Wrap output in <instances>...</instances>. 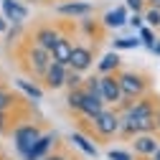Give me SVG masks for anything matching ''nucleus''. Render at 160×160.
<instances>
[{
  "label": "nucleus",
  "instance_id": "f257e3e1",
  "mask_svg": "<svg viewBox=\"0 0 160 160\" xmlns=\"http://www.w3.org/2000/svg\"><path fill=\"white\" fill-rule=\"evenodd\" d=\"M117 79H119V87H122V97H125V99H140V97H145L148 82H145V76H142V74L122 71Z\"/></svg>",
  "mask_w": 160,
  "mask_h": 160
},
{
  "label": "nucleus",
  "instance_id": "f03ea898",
  "mask_svg": "<svg viewBox=\"0 0 160 160\" xmlns=\"http://www.w3.org/2000/svg\"><path fill=\"white\" fill-rule=\"evenodd\" d=\"M38 137H41V132H38L36 125H18L15 132H13V140H15V148L18 152H21L23 158L33 150V145L38 142Z\"/></svg>",
  "mask_w": 160,
  "mask_h": 160
},
{
  "label": "nucleus",
  "instance_id": "7ed1b4c3",
  "mask_svg": "<svg viewBox=\"0 0 160 160\" xmlns=\"http://www.w3.org/2000/svg\"><path fill=\"white\" fill-rule=\"evenodd\" d=\"M119 127H122V117L114 114V112H109V109H104L102 114L94 117V130L102 135V137H112V135H117Z\"/></svg>",
  "mask_w": 160,
  "mask_h": 160
},
{
  "label": "nucleus",
  "instance_id": "20e7f679",
  "mask_svg": "<svg viewBox=\"0 0 160 160\" xmlns=\"http://www.w3.org/2000/svg\"><path fill=\"white\" fill-rule=\"evenodd\" d=\"M99 89H102V99L109 104H119L122 102V87H119V79L114 74H104L99 76Z\"/></svg>",
  "mask_w": 160,
  "mask_h": 160
},
{
  "label": "nucleus",
  "instance_id": "39448f33",
  "mask_svg": "<svg viewBox=\"0 0 160 160\" xmlns=\"http://www.w3.org/2000/svg\"><path fill=\"white\" fill-rule=\"evenodd\" d=\"M51 51H46V48H41L38 43H33L31 46V51H28V66H31V71H36V74H46L48 71V66H51Z\"/></svg>",
  "mask_w": 160,
  "mask_h": 160
},
{
  "label": "nucleus",
  "instance_id": "423d86ee",
  "mask_svg": "<svg viewBox=\"0 0 160 160\" xmlns=\"http://www.w3.org/2000/svg\"><path fill=\"white\" fill-rule=\"evenodd\" d=\"M43 76H46V87H48V89H61V87L66 84L69 71H66V66H64V64L51 61V66H48V71H46Z\"/></svg>",
  "mask_w": 160,
  "mask_h": 160
},
{
  "label": "nucleus",
  "instance_id": "0eeeda50",
  "mask_svg": "<svg viewBox=\"0 0 160 160\" xmlns=\"http://www.w3.org/2000/svg\"><path fill=\"white\" fill-rule=\"evenodd\" d=\"M92 61H94V56H92V51L87 48V46H74V53H71V71H79V74H84L89 66H92Z\"/></svg>",
  "mask_w": 160,
  "mask_h": 160
},
{
  "label": "nucleus",
  "instance_id": "6e6552de",
  "mask_svg": "<svg viewBox=\"0 0 160 160\" xmlns=\"http://www.w3.org/2000/svg\"><path fill=\"white\" fill-rule=\"evenodd\" d=\"M3 15H5V21L23 23L28 18V8L21 3V0H3Z\"/></svg>",
  "mask_w": 160,
  "mask_h": 160
},
{
  "label": "nucleus",
  "instance_id": "1a4fd4ad",
  "mask_svg": "<svg viewBox=\"0 0 160 160\" xmlns=\"http://www.w3.org/2000/svg\"><path fill=\"white\" fill-rule=\"evenodd\" d=\"M102 112H104V99L99 97V94H92V92H87V89H84L82 114H84V117H89V119H94L97 114H102Z\"/></svg>",
  "mask_w": 160,
  "mask_h": 160
},
{
  "label": "nucleus",
  "instance_id": "9d476101",
  "mask_svg": "<svg viewBox=\"0 0 160 160\" xmlns=\"http://www.w3.org/2000/svg\"><path fill=\"white\" fill-rule=\"evenodd\" d=\"M56 142V135L53 132H48V135H41V137H38V142L33 145V150L23 158V160H43V158H48L46 152L51 150V145Z\"/></svg>",
  "mask_w": 160,
  "mask_h": 160
},
{
  "label": "nucleus",
  "instance_id": "9b49d317",
  "mask_svg": "<svg viewBox=\"0 0 160 160\" xmlns=\"http://www.w3.org/2000/svg\"><path fill=\"white\" fill-rule=\"evenodd\" d=\"M71 53H74V43L69 41V38L61 36V38L56 41L53 51H51V58L58 61V64H64V66H69V64H71Z\"/></svg>",
  "mask_w": 160,
  "mask_h": 160
},
{
  "label": "nucleus",
  "instance_id": "f8f14e48",
  "mask_svg": "<svg viewBox=\"0 0 160 160\" xmlns=\"http://www.w3.org/2000/svg\"><path fill=\"white\" fill-rule=\"evenodd\" d=\"M158 148H160V142H158L155 135H135V152H137V155L152 158Z\"/></svg>",
  "mask_w": 160,
  "mask_h": 160
},
{
  "label": "nucleus",
  "instance_id": "ddd939ff",
  "mask_svg": "<svg viewBox=\"0 0 160 160\" xmlns=\"http://www.w3.org/2000/svg\"><path fill=\"white\" fill-rule=\"evenodd\" d=\"M58 36L53 28H48V26H43V28H38L36 31V36H33V41L41 46V48H46V51H53V46H56V41H58Z\"/></svg>",
  "mask_w": 160,
  "mask_h": 160
},
{
  "label": "nucleus",
  "instance_id": "4468645a",
  "mask_svg": "<svg viewBox=\"0 0 160 160\" xmlns=\"http://www.w3.org/2000/svg\"><path fill=\"white\" fill-rule=\"evenodd\" d=\"M69 140H71V142H74L79 150H82V152H87L89 158H97V155H99V150L94 148V142H92L89 137H84L82 132H71V135H69Z\"/></svg>",
  "mask_w": 160,
  "mask_h": 160
},
{
  "label": "nucleus",
  "instance_id": "2eb2a0df",
  "mask_svg": "<svg viewBox=\"0 0 160 160\" xmlns=\"http://www.w3.org/2000/svg\"><path fill=\"white\" fill-rule=\"evenodd\" d=\"M125 23H130V18H127V10L119 5V8H114V10H109L107 15H104V26L107 28H119V26H125Z\"/></svg>",
  "mask_w": 160,
  "mask_h": 160
},
{
  "label": "nucleus",
  "instance_id": "dca6fc26",
  "mask_svg": "<svg viewBox=\"0 0 160 160\" xmlns=\"http://www.w3.org/2000/svg\"><path fill=\"white\" fill-rule=\"evenodd\" d=\"M58 13H61V15H89L92 13V5L89 3H76V0H74V3H64V5H58L56 8Z\"/></svg>",
  "mask_w": 160,
  "mask_h": 160
},
{
  "label": "nucleus",
  "instance_id": "f3484780",
  "mask_svg": "<svg viewBox=\"0 0 160 160\" xmlns=\"http://www.w3.org/2000/svg\"><path fill=\"white\" fill-rule=\"evenodd\" d=\"M117 66H119V56H117V51L104 53V56H102V61H99V71H102V74H112Z\"/></svg>",
  "mask_w": 160,
  "mask_h": 160
},
{
  "label": "nucleus",
  "instance_id": "a211bd4d",
  "mask_svg": "<svg viewBox=\"0 0 160 160\" xmlns=\"http://www.w3.org/2000/svg\"><path fill=\"white\" fill-rule=\"evenodd\" d=\"M15 84H18V87H21V89H23V92H26V94H28L31 99H36V102H38V99H41V97H43V92H41V89H38L36 84H31V82H26V79H15Z\"/></svg>",
  "mask_w": 160,
  "mask_h": 160
},
{
  "label": "nucleus",
  "instance_id": "6ab92c4d",
  "mask_svg": "<svg viewBox=\"0 0 160 160\" xmlns=\"http://www.w3.org/2000/svg\"><path fill=\"white\" fill-rule=\"evenodd\" d=\"M69 107L74 109V112H82V104H84V89H71V94H69Z\"/></svg>",
  "mask_w": 160,
  "mask_h": 160
},
{
  "label": "nucleus",
  "instance_id": "aec40b11",
  "mask_svg": "<svg viewBox=\"0 0 160 160\" xmlns=\"http://www.w3.org/2000/svg\"><path fill=\"white\" fill-rule=\"evenodd\" d=\"M142 18H145V26L160 28V8H148V13H145Z\"/></svg>",
  "mask_w": 160,
  "mask_h": 160
},
{
  "label": "nucleus",
  "instance_id": "412c9836",
  "mask_svg": "<svg viewBox=\"0 0 160 160\" xmlns=\"http://www.w3.org/2000/svg\"><path fill=\"white\" fill-rule=\"evenodd\" d=\"M140 41L137 38H117L114 41V51H125V48H137Z\"/></svg>",
  "mask_w": 160,
  "mask_h": 160
},
{
  "label": "nucleus",
  "instance_id": "4be33fe9",
  "mask_svg": "<svg viewBox=\"0 0 160 160\" xmlns=\"http://www.w3.org/2000/svg\"><path fill=\"white\" fill-rule=\"evenodd\" d=\"M140 41H142L148 48H152V43H155V36H152V28H150V26H142V28H140Z\"/></svg>",
  "mask_w": 160,
  "mask_h": 160
},
{
  "label": "nucleus",
  "instance_id": "5701e85b",
  "mask_svg": "<svg viewBox=\"0 0 160 160\" xmlns=\"http://www.w3.org/2000/svg\"><path fill=\"white\" fill-rule=\"evenodd\" d=\"M79 84H82V74H79V71H71V74L66 76V87H69V89H79Z\"/></svg>",
  "mask_w": 160,
  "mask_h": 160
},
{
  "label": "nucleus",
  "instance_id": "b1692460",
  "mask_svg": "<svg viewBox=\"0 0 160 160\" xmlns=\"http://www.w3.org/2000/svg\"><path fill=\"white\" fill-rule=\"evenodd\" d=\"M107 158H109V160H135V158H132L130 152H125V150H109Z\"/></svg>",
  "mask_w": 160,
  "mask_h": 160
},
{
  "label": "nucleus",
  "instance_id": "393cba45",
  "mask_svg": "<svg viewBox=\"0 0 160 160\" xmlns=\"http://www.w3.org/2000/svg\"><path fill=\"white\" fill-rule=\"evenodd\" d=\"M13 102H15V99H13L10 94H5V92H0V112H5V109H10V107H13Z\"/></svg>",
  "mask_w": 160,
  "mask_h": 160
},
{
  "label": "nucleus",
  "instance_id": "a878e982",
  "mask_svg": "<svg viewBox=\"0 0 160 160\" xmlns=\"http://www.w3.org/2000/svg\"><path fill=\"white\" fill-rule=\"evenodd\" d=\"M145 3H148V0H125V5H127V8L132 10V13H140Z\"/></svg>",
  "mask_w": 160,
  "mask_h": 160
},
{
  "label": "nucleus",
  "instance_id": "bb28decb",
  "mask_svg": "<svg viewBox=\"0 0 160 160\" xmlns=\"http://www.w3.org/2000/svg\"><path fill=\"white\" fill-rule=\"evenodd\" d=\"M142 23H145V18L140 15V13H132V18H130V26H135V28H142Z\"/></svg>",
  "mask_w": 160,
  "mask_h": 160
},
{
  "label": "nucleus",
  "instance_id": "cd10ccee",
  "mask_svg": "<svg viewBox=\"0 0 160 160\" xmlns=\"http://www.w3.org/2000/svg\"><path fill=\"white\" fill-rule=\"evenodd\" d=\"M5 127H8V117H5V112H0V135L5 132Z\"/></svg>",
  "mask_w": 160,
  "mask_h": 160
},
{
  "label": "nucleus",
  "instance_id": "c85d7f7f",
  "mask_svg": "<svg viewBox=\"0 0 160 160\" xmlns=\"http://www.w3.org/2000/svg\"><path fill=\"white\" fill-rule=\"evenodd\" d=\"M150 51H152V53H158V56H160V41H155V43H152V48H150Z\"/></svg>",
  "mask_w": 160,
  "mask_h": 160
},
{
  "label": "nucleus",
  "instance_id": "c756f323",
  "mask_svg": "<svg viewBox=\"0 0 160 160\" xmlns=\"http://www.w3.org/2000/svg\"><path fill=\"white\" fill-rule=\"evenodd\" d=\"M43 160H66L64 155H48V158H43Z\"/></svg>",
  "mask_w": 160,
  "mask_h": 160
},
{
  "label": "nucleus",
  "instance_id": "7c9ffc66",
  "mask_svg": "<svg viewBox=\"0 0 160 160\" xmlns=\"http://www.w3.org/2000/svg\"><path fill=\"white\" fill-rule=\"evenodd\" d=\"M148 5L150 8H160V0H148Z\"/></svg>",
  "mask_w": 160,
  "mask_h": 160
},
{
  "label": "nucleus",
  "instance_id": "2f4dec72",
  "mask_svg": "<svg viewBox=\"0 0 160 160\" xmlns=\"http://www.w3.org/2000/svg\"><path fill=\"white\" fill-rule=\"evenodd\" d=\"M8 28V23H5V18H0V31H5Z\"/></svg>",
  "mask_w": 160,
  "mask_h": 160
},
{
  "label": "nucleus",
  "instance_id": "473e14b6",
  "mask_svg": "<svg viewBox=\"0 0 160 160\" xmlns=\"http://www.w3.org/2000/svg\"><path fill=\"white\" fill-rule=\"evenodd\" d=\"M155 122H158V132H160V109H158V114H155Z\"/></svg>",
  "mask_w": 160,
  "mask_h": 160
},
{
  "label": "nucleus",
  "instance_id": "72a5a7b5",
  "mask_svg": "<svg viewBox=\"0 0 160 160\" xmlns=\"http://www.w3.org/2000/svg\"><path fill=\"white\" fill-rule=\"evenodd\" d=\"M152 160H160V148L155 150V155H152Z\"/></svg>",
  "mask_w": 160,
  "mask_h": 160
},
{
  "label": "nucleus",
  "instance_id": "f704fd0d",
  "mask_svg": "<svg viewBox=\"0 0 160 160\" xmlns=\"http://www.w3.org/2000/svg\"><path fill=\"white\" fill-rule=\"evenodd\" d=\"M158 31H160V28H158Z\"/></svg>",
  "mask_w": 160,
  "mask_h": 160
}]
</instances>
